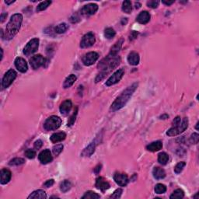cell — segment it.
Returning a JSON list of instances; mask_svg holds the SVG:
<instances>
[{"label": "cell", "instance_id": "6da1fadb", "mask_svg": "<svg viewBox=\"0 0 199 199\" xmlns=\"http://www.w3.org/2000/svg\"><path fill=\"white\" fill-rule=\"evenodd\" d=\"M137 87H138V83L134 82L132 85L128 86L125 90L123 91L122 93H120V96H117L115 100L113 101V103L111 104L110 110L112 111H117V110L124 107V105L127 103L131 96H132L134 91L136 90Z\"/></svg>", "mask_w": 199, "mask_h": 199}, {"label": "cell", "instance_id": "7a4b0ae2", "mask_svg": "<svg viewBox=\"0 0 199 199\" xmlns=\"http://www.w3.org/2000/svg\"><path fill=\"white\" fill-rule=\"evenodd\" d=\"M23 16L20 13H16L12 15L10 18V20L7 24L5 28V36L3 39L5 40H11L18 33L20 26L23 23Z\"/></svg>", "mask_w": 199, "mask_h": 199}, {"label": "cell", "instance_id": "3957f363", "mask_svg": "<svg viewBox=\"0 0 199 199\" xmlns=\"http://www.w3.org/2000/svg\"><path fill=\"white\" fill-rule=\"evenodd\" d=\"M120 58L119 56H117L113 60H112L110 63H109L108 65L105 66L103 69H101L100 72L97 75V76L96 77V79H95V82H99L100 81H101L102 79H103L106 75L110 74V72L113 71V69L115 68H117L119 65H120Z\"/></svg>", "mask_w": 199, "mask_h": 199}, {"label": "cell", "instance_id": "277c9868", "mask_svg": "<svg viewBox=\"0 0 199 199\" xmlns=\"http://www.w3.org/2000/svg\"><path fill=\"white\" fill-rule=\"evenodd\" d=\"M188 118H187V117H184V118L183 119V120H182V122L180 123L178 125L173 126L170 129L168 130V131H166V135L173 137L176 136L177 134H181L182 132H183V131L187 129V127H188Z\"/></svg>", "mask_w": 199, "mask_h": 199}, {"label": "cell", "instance_id": "5b68a950", "mask_svg": "<svg viewBox=\"0 0 199 199\" xmlns=\"http://www.w3.org/2000/svg\"><path fill=\"white\" fill-rule=\"evenodd\" d=\"M61 120L58 116H51L49 117L44 124V128L46 131H53L58 129L61 126Z\"/></svg>", "mask_w": 199, "mask_h": 199}, {"label": "cell", "instance_id": "8992f818", "mask_svg": "<svg viewBox=\"0 0 199 199\" xmlns=\"http://www.w3.org/2000/svg\"><path fill=\"white\" fill-rule=\"evenodd\" d=\"M39 47V39L33 38L28 42L23 48V54L26 56H29L37 51Z\"/></svg>", "mask_w": 199, "mask_h": 199}, {"label": "cell", "instance_id": "52a82bcc", "mask_svg": "<svg viewBox=\"0 0 199 199\" xmlns=\"http://www.w3.org/2000/svg\"><path fill=\"white\" fill-rule=\"evenodd\" d=\"M17 76V74L16 72L14 71L13 69H9L6 73L4 75L3 78H2V87L4 88H8L11 84L12 83L15 79Z\"/></svg>", "mask_w": 199, "mask_h": 199}, {"label": "cell", "instance_id": "ba28073f", "mask_svg": "<svg viewBox=\"0 0 199 199\" xmlns=\"http://www.w3.org/2000/svg\"><path fill=\"white\" fill-rule=\"evenodd\" d=\"M95 41H96V39H95L94 34L89 32V33H86L82 37L80 42V47L82 48H87V47H92L95 44Z\"/></svg>", "mask_w": 199, "mask_h": 199}, {"label": "cell", "instance_id": "9c48e42d", "mask_svg": "<svg viewBox=\"0 0 199 199\" xmlns=\"http://www.w3.org/2000/svg\"><path fill=\"white\" fill-rule=\"evenodd\" d=\"M98 58H99V54L95 51H91V52L87 53L82 57V61L84 65L90 66L97 61Z\"/></svg>", "mask_w": 199, "mask_h": 199}, {"label": "cell", "instance_id": "30bf717a", "mask_svg": "<svg viewBox=\"0 0 199 199\" xmlns=\"http://www.w3.org/2000/svg\"><path fill=\"white\" fill-rule=\"evenodd\" d=\"M124 75V70L123 68H120V69H118L117 71H116L111 76L107 79V81L106 82V86H112V85H114V84L117 83L120 79H122L123 75Z\"/></svg>", "mask_w": 199, "mask_h": 199}, {"label": "cell", "instance_id": "8fae6325", "mask_svg": "<svg viewBox=\"0 0 199 199\" xmlns=\"http://www.w3.org/2000/svg\"><path fill=\"white\" fill-rule=\"evenodd\" d=\"M45 63V58L41 54H36L33 55L30 59V66L33 69H37L40 67L43 66Z\"/></svg>", "mask_w": 199, "mask_h": 199}, {"label": "cell", "instance_id": "7c38bea8", "mask_svg": "<svg viewBox=\"0 0 199 199\" xmlns=\"http://www.w3.org/2000/svg\"><path fill=\"white\" fill-rule=\"evenodd\" d=\"M38 159L42 164H47L49 162H51L53 159L51 151L49 149H44L41 151L38 155Z\"/></svg>", "mask_w": 199, "mask_h": 199}, {"label": "cell", "instance_id": "4fadbf2b", "mask_svg": "<svg viewBox=\"0 0 199 199\" xmlns=\"http://www.w3.org/2000/svg\"><path fill=\"white\" fill-rule=\"evenodd\" d=\"M113 180L119 186H121V187H124L128 183V177L125 173H117V172L113 175Z\"/></svg>", "mask_w": 199, "mask_h": 199}, {"label": "cell", "instance_id": "5bb4252c", "mask_svg": "<svg viewBox=\"0 0 199 199\" xmlns=\"http://www.w3.org/2000/svg\"><path fill=\"white\" fill-rule=\"evenodd\" d=\"M97 10L98 5L95 3H89L87 5H84L81 10V13L82 15H86V16H90V15H93L96 13Z\"/></svg>", "mask_w": 199, "mask_h": 199}, {"label": "cell", "instance_id": "9a60e30c", "mask_svg": "<svg viewBox=\"0 0 199 199\" xmlns=\"http://www.w3.org/2000/svg\"><path fill=\"white\" fill-rule=\"evenodd\" d=\"M14 64H15V66H16V68H17L19 72L24 73V72H26L27 71V63H26V61L23 58H20V57L16 58L15 59V61H14Z\"/></svg>", "mask_w": 199, "mask_h": 199}, {"label": "cell", "instance_id": "2e32d148", "mask_svg": "<svg viewBox=\"0 0 199 199\" xmlns=\"http://www.w3.org/2000/svg\"><path fill=\"white\" fill-rule=\"evenodd\" d=\"M95 186H96V188L102 190V191H104V190L110 188V183L106 181L103 177H102V176H100V177H98L96 179Z\"/></svg>", "mask_w": 199, "mask_h": 199}, {"label": "cell", "instance_id": "e0dca14e", "mask_svg": "<svg viewBox=\"0 0 199 199\" xmlns=\"http://www.w3.org/2000/svg\"><path fill=\"white\" fill-rule=\"evenodd\" d=\"M96 144L97 143L96 142V140H94V141H93L92 142H90V143L89 144V145L84 148V150L82 151V154H81L82 156L89 157V156H91V155H93V152H95V148H96Z\"/></svg>", "mask_w": 199, "mask_h": 199}, {"label": "cell", "instance_id": "ac0fdd59", "mask_svg": "<svg viewBox=\"0 0 199 199\" xmlns=\"http://www.w3.org/2000/svg\"><path fill=\"white\" fill-rule=\"evenodd\" d=\"M72 101H71L70 100H65L64 102H62V103H61V105H60V112H61V113L63 114V115H67V114L69 113L70 110H71V109H72Z\"/></svg>", "mask_w": 199, "mask_h": 199}, {"label": "cell", "instance_id": "d6986e66", "mask_svg": "<svg viewBox=\"0 0 199 199\" xmlns=\"http://www.w3.org/2000/svg\"><path fill=\"white\" fill-rule=\"evenodd\" d=\"M0 176H1V180H0L1 183L6 184L11 180L12 173H11L10 170H9L8 169H2L1 170V173H0Z\"/></svg>", "mask_w": 199, "mask_h": 199}, {"label": "cell", "instance_id": "ffe728a7", "mask_svg": "<svg viewBox=\"0 0 199 199\" xmlns=\"http://www.w3.org/2000/svg\"><path fill=\"white\" fill-rule=\"evenodd\" d=\"M150 14L147 11H142L138 14L136 20L141 24H146L150 20Z\"/></svg>", "mask_w": 199, "mask_h": 199}, {"label": "cell", "instance_id": "44dd1931", "mask_svg": "<svg viewBox=\"0 0 199 199\" xmlns=\"http://www.w3.org/2000/svg\"><path fill=\"white\" fill-rule=\"evenodd\" d=\"M140 61L139 54L138 53L135 52V51H131L129 53L128 56H127V61L130 65H138Z\"/></svg>", "mask_w": 199, "mask_h": 199}, {"label": "cell", "instance_id": "7402d4cb", "mask_svg": "<svg viewBox=\"0 0 199 199\" xmlns=\"http://www.w3.org/2000/svg\"><path fill=\"white\" fill-rule=\"evenodd\" d=\"M162 143L161 141H153V142H152V143H150L146 146L147 150L150 151V152H157V151L162 149Z\"/></svg>", "mask_w": 199, "mask_h": 199}, {"label": "cell", "instance_id": "603a6c76", "mask_svg": "<svg viewBox=\"0 0 199 199\" xmlns=\"http://www.w3.org/2000/svg\"><path fill=\"white\" fill-rule=\"evenodd\" d=\"M66 138V134L65 132H58V133H54L51 136L50 139H51V142L53 143H58L59 141L65 140Z\"/></svg>", "mask_w": 199, "mask_h": 199}, {"label": "cell", "instance_id": "cb8c5ba5", "mask_svg": "<svg viewBox=\"0 0 199 199\" xmlns=\"http://www.w3.org/2000/svg\"><path fill=\"white\" fill-rule=\"evenodd\" d=\"M152 175L155 179L160 180V179H163L166 176V172L162 168L155 167L152 169Z\"/></svg>", "mask_w": 199, "mask_h": 199}, {"label": "cell", "instance_id": "d4e9b609", "mask_svg": "<svg viewBox=\"0 0 199 199\" xmlns=\"http://www.w3.org/2000/svg\"><path fill=\"white\" fill-rule=\"evenodd\" d=\"M30 198H40V199H45L47 198V194L45 191L43 190H37L32 192L30 195L28 196V199Z\"/></svg>", "mask_w": 199, "mask_h": 199}, {"label": "cell", "instance_id": "484cf974", "mask_svg": "<svg viewBox=\"0 0 199 199\" xmlns=\"http://www.w3.org/2000/svg\"><path fill=\"white\" fill-rule=\"evenodd\" d=\"M77 77L75 76V75L72 74V75H68L67 77L65 80L64 81V83H63V87L65 88V89H68V88L71 87V86L75 83V82L76 81Z\"/></svg>", "mask_w": 199, "mask_h": 199}, {"label": "cell", "instance_id": "4316f807", "mask_svg": "<svg viewBox=\"0 0 199 199\" xmlns=\"http://www.w3.org/2000/svg\"><path fill=\"white\" fill-rule=\"evenodd\" d=\"M123 42H124V40L123 39H120L118 41H117L114 44V45L111 47L110 51V54H113V55H117V53L120 51V48L122 47V44Z\"/></svg>", "mask_w": 199, "mask_h": 199}, {"label": "cell", "instance_id": "83f0119b", "mask_svg": "<svg viewBox=\"0 0 199 199\" xmlns=\"http://www.w3.org/2000/svg\"><path fill=\"white\" fill-rule=\"evenodd\" d=\"M71 187H72V183L68 180H65L64 181L61 182V184H60V190L63 193H66L67 191H68L71 189Z\"/></svg>", "mask_w": 199, "mask_h": 199}, {"label": "cell", "instance_id": "f1b7e54d", "mask_svg": "<svg viewBox=\"0 0 199 199\" xmlns=\"http://www.w3.org/2000/svg\"><path fill=\"white\" fill-rule=\"evenodd\" d=\"M68 29V25L65 23H60V24L57 25V26L54 27V32L57 33H59V34H61V33H65V32Z\"/></svg>", "mask_w": 199, "mask_h": 199}, {"label": "cell", "instance_id": "f546056e", "mask_svg": "<svg viewBox=\"0 0 199 199\" xmlns=\"http://www.w3.org/2000/svg\"><path fill=\"white\" fill-rule=\"evenodd\" d=\"M169 161V155L166 152H160L158 155V162L162 165H166Z\"/></svg>", "mask_w": 199, "mask_h": 199}, {"label": "cell", "instance_id": "4dcf8cb0", "mask_svg": "<svg viewBox=\"0 0 199 199\" xmlns=\"http://www.w3.org/2000/svg\"><path fill=\"white\" fill-rule=\"evenodd\" d=\"M100 197V196L98 194L95 193L94 191L92 190H89L87 192L85 193L83 196L82 197V199H98Z\"/></svg>", "mask_w": 199, "mask_h": 199}, {"label": "cell", "instance_id": "1f68e13d", "mask_svg": "<svg viewBox=\"0 0 199 199\" xmlns=\"http://www.w3.org/2000/svg\"><path fill=\"white\" fill-rule=\"evenodd\" d=\"M122 10L123 12H124L125 13H131V12L132 11V6H131V2L128 0L127 1H124L122 3Z\"/></svg>", "mask_w": 199, "mask_h": 199}, {"label": "cell", "instance_id": "d6a6232c", "mask_svg": "<svg viewBox=\"0 0 199 199\" xmlns=\"http://www.w3.org/2000/svg\"><path fill=\"white\" fill-rule=\"evenodd\" d=\"M184 197V192L183 190H181V189H176V190H174L173 192V194L170 195V198H183Z\"/></svg>", "mask_w": 199, "mask_h": 199}, {"label": "cell", "instance_id": "836d02e7", "mask_svg": "<svg viewBox=\"0 0 199 199\" xmlns=\"http://www.w3.org/2000/svg\"><path fill=\"white\" fill-rule=\"evenodd\" d=\"M155 192L158 194H164L166 191V187L164 185V184H162V183H157L155 187Z\"/></svg>", "mask_w": 199, "mask_h": 199}, {"label": "cell", "instance_id": "e575fe53", "mask_svg": "<svg viewBox=\"0 0 199 199\" xmlns=\"http://www.w3.org/2000/svg\"><path fill=\"white\" fill-rule=\"evenodd\" d=\"M25 162V160L23 158H14L11 159L9 162V166H19L21 164H23Z\"/></svg>", "mask_w": 199, "mask_h": 199}, {"label": "cell", "instance_id": "d590c367", "mask_svg": "<svg viewBox=\"0 0 199 199\" xmlns=\"http://www.w3.org/2000/svg\"><path fill=\"white\" fill-rule=\"evenodd\" d=\"M115 31H114V30L111 27L106 28L104 31V36L106 39H112L115 36Z\"/></svg>", "mask_w": 199, "mask_h": 199}, {"label": "cell", "instance_id": "8d00e7d4", "mask_svg": "<svg viewBox=\"0 0 199 199\" xmlns=\"http://www.w3.org/2000/svg\"><path fill=\"white\" fill-rule=\"evenodd\" d=\"M51 4V1H44V2H41L37 7V12H40V11H43L44 9H46L49 5Z\"/></svg>", "mask_w": 199, "mask_h": 199}, {"label": "cell", "instance_id": "74e56055", "mask_svg": "<svg viewBox=\"0 0 199 199\" xmlns=\"http://www.w3.org/2000/svg\"><path fill=\"white\" fill-rule=\"evenodd\" d=\"M186 166V162H178L177 164L174 167V172L176 173H180L182 172V170L183 169L184 166Z\"/></svg>", "mask_w": 199, "mask_h": 199}, {"label": "cell", "instance_id": "f35d334b", "mask_svg": "<svg viewBox=\"0 0 199 199\" xmlns=\"http://www.w3.org/2000/svg\"><path fill=\"white\" fill-rule=\"evenodd\" d=\"M77 113H78V107H75V110H74V113L73 114H72L71 117H70L69 120H68V126H72V124L75 123V119H76V116H77Z\"/></svg>", "mask_w": 199, "mask_h": 199}, {"label": "cell", "instance_id": "ab89813d", "mask_svg": "<svg viewBox=\"0 0 199 199\" xmlns=\"http://www.w3.org/2000/svg\"><path fill=\"white\" fill-rule=\"evenodd\" d=\"M63 150V145L62 144H58L53 147V153L55 155H58Z\"/></svg>", "mask_w": 199, "mask_h": 199}, {"label": "cell", "instance_id": "60d3db41", "mask_svg": "<svg viewBox=\"0 0 199 199\" xmlns=\"http://www.w3.org/2000/svg\"><path fill=\"white\" fill-rule=\"evenodd\" d=\"M25 155L28 159H33L36 156V152L33 149L29 148V149L26 150V152H25Z\"/></svg>", "mask_w": 199, "mask_h": 199}, {"label": "cell", "instance_id": "b9f144b4", "mask_svg": "<svg viewBox=\"0 0 199 199\" xmlns=\"http://www.w3.org/2000/svg\"><path fill=\"white\" fill-rule=\"evenodd\" d=\"M159 4V1H155V0H151V1H148L147 2V6L149 7V8H152V9H155V8H157L158 5Z\"/></svg>", "mask_w": 199, "mask_h": 199}, {"label": "cell", "instance_id": "7bdbcfd3", "mask_svg": "<svg viewBox=\"0 0 199 199\" xmlns=\"http://www.w3.org/2000/svg\"><path fill=\"white\" fill-rule=\"evenodd\" d=\"M122 192H123L122 189H120V188L117 189V190H116L113 193V194L110 195V197H111V198H117V199L120 198V196H121V194H122Z\"/></svg>", "mask_w": 199, "mask_h": 199}, {"label": "cell", "instance_id": "ee69618b", "mask_svg": "<svg viewBox=\"0 0 199 199\" xmlns=\"http://www.w3.org/2000/svg\"><path fill=\"white\" fill-rule=\"evenodd\" d=\"M198 139H199V135L197 133H193L191 134V136H190V141H191V143L193 144H197L198 142Z\"/></svg>", "mask_w": 199, "mask_h": 199}, {"label": "cell", "instance_id": "f6af8a7d", "mask_svg": "<svg viewBox=\"0 0 199 199\" xmlns=\"http://www.w3.org/2000/svg\"><path fill=\"white\" fill-rule=\"evenodd\" d=\"M42 145H43V142H42V141L40 139H38L35 141L33 146H34V148H36V149H39V148H41Z\"/></svg>", "mask_w": 199, "mask_h": 199}, {"label": "cell", "instance_id": "bcb514c9", "mask_svg": "<svg viewBox=\"0 0 199 199\" xmlns=\"http://www.w3.org/2000/svg\"><path fill=\"white\" fill-rule=\"evenodd\" d=\"M54 183V180L53 179H51V180H48L44 183V187H50L53 185Z\"/></svg>", "mask_w": 199, "mask_h": 199}, {"label": "cell", "instance_id": "7dc6e473", "mask_svg": "<svg viewBox=\"0 0 199 199\" xmlns=\"http://www.w3.org/2000/svg\"><path fill=\"white\" fill-rule=\"evenodd\" d=\"M80 20V19H79V17L78 16H77V14H75V15H73V16H72V17L70 18V21L72 22V23H77V22H79V21Z\"/></svg>", "mask_w": 199, "mask_h": 199}, {"label": "cell", "instance_id": "c3c4849f", "mask_svg": "<svg viewBox=\"0 0 199 199\" xmlns=\"http://www.w3.org/2000/svg\"><path fill=\"white\" fill-rule=\"evenodd\" d=\"M138 33L137 31H132L131 32V35H130V40H134V39H136L137 37H138Z\"/></svg>", "mask_w": 199, "mask_h": 199}, {"label": "cell", "instance_id": "681fc988", "mask_svg": "<svg viewBox=\"0 0 199 199\" xmlns=\"http://www.w3.org/2000/svg\"><path fill=\"white\" fill-rule=\"evenodd\" d=\"M180 123V117H179V116H177V117H175L174 120H173V126H176L178 125Z\"/></svg>", "mask_w": 199, "mask_h": 199}, {"label": "cell", "instance_id": "f907efd6", "mask_svg": "<svg viewBox=\"0 0 199 199\" xmlns=\"http://www.w3.org/2000/svg\"><path fill=\"white\" fill-rule=\"evenodd\" d=\"M101 167H102L101 165H100V164L97 165V166H96V167L94 168V173H99L100 171L101 170Z\"/></svg>", "mask_w": 199, "mask_h": 199}, {"label": "cell", "instance_id": "816d5d0a", "mask_svg": "<svg viewBox=\"0 0 199 199\" xmlns=\"http://www.w3.org/2000/svg\"><path fill=\"white\" fill-rule=\"evenodd\" d=\"M7 15H8V14H7L6 12H4V13L1 14V23H3L5 18L7 17Z\"/></svg>", "mask_w": 199, "mask_h": 199}, {"label": "cell", "instance_id": "f5cc1de1", "mask_svg": "<svg viewBox=\"0 0 199 199\" xmlns=\"http://www.w3.org/2000/svg\"><path fill=\"white\" fill-rule=\"evenodd\" d=\"M162 2L163 4H165V5H172V4L173 3H174V1H162Z\"/></svg>", "mask_w": 199, "mask_h": 199}, {"label": "cell", "instance_id": "db71d44e", "mask_svg": "<svg viewBox=\"0 0 199 199\" xmlns=\"http://www.w3.org/2000/svg\"><path fill=\"white\" fill-rule=\"evenodd\" d=\"M169 117V115H167V114H162V115H161L160 117H159V118L160 119H166Z\"/></svg>", "mask_w": 199, "mask_h": 199}, {"label": "cell", "instance_id": "11a10c76", "mask_svg": "<svg viewBox=\"0 0 199 199\" xmlns=\"http://www.w3.org/2000/svg\"><path fill=\"white\" fill-rule=\"evenodd\" d=\"M140 7H141V4H140L139 2H136V3H135V8H136V9H139Z\"/></svg>", "mask_w": 199, "mask_h": 199}, {"label": "cell", "instance_id": "9f6ffc18", "mask_svg": "<svg viewBox=\"0 0 199 199\" xmlns=\"http://www.w3.org/2000/svg\"><path fill=\"white\" fill-rule=\"evenodd\" d=\"M5 2L7 4V5H10V4L15 2V1H10V2H8V1H5Z\"/></svg>", "mask_w": 199, "mask_h": 199}, {"label": "cell", "instance_id": "6f0895ef", "mask_svg": "<svg viewBox=\"0 0 199 199\" xmlns=\"http://www.w3.org/2000/svg\"><path fill=\"white\" fill-rule=\"evenodd\" d=\"M198 124H199V122H197V124H196V129H198V127H197V126H198Z\"/></svg>", "mask_w": 199, "mask_h": 199}]
</instances>
